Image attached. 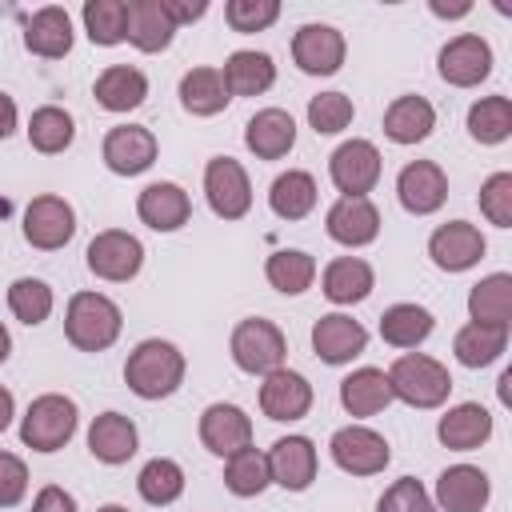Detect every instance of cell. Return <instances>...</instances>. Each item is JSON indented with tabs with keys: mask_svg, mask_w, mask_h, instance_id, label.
<instances>
[{
	"mask_svg": "<svg viewBox=\"0 0 512 512\" xmlns=\"http://www.w3.org/2000/svg\"><path fill=\"white\" fill-rule=\"evenodd\" d=\"M492 500V480L476 464H452L436 476L432 504L440 512H484Z\"/></svg>",
	"mask_w": 512,
	"mask_h": 512,
	"instance_id": "obj_18",
	"label": "cell"
},
{
	"mask_svg": "<svg viewBox=\"0 0 512 512\" xmlns=\"http://www.w3.org/2000/svg\"><path fill=\"white\" fill-rule=\"evenodd\" d=\"M88 272L108 284H128L144 268V244L124 228H104L88 240Z\"/></svg>",
	"mask_w": 512,
	"mask_h": 512,
	"instance_id": "obj_7",
	"label": "cell"
},
{
	"mask_svg": "<svg viewBox=\"0 0 512 512\" xmlns=\"http://www.w3.org/2000/svg\"><path fill=\"white\" fill-rule=\"evenodd\" d=\"M484 252H488V240L468 220H448L428 236V256L440 272H468L484 260Z\"/></svg>",
	"mask_w": 512,
	"mask_h": 512,
	"instance_id": "obj_14",
	"label": "cell"
},
{
	"mask_svg": "<svg viewBox=\"0 0 512 512\" xmlns=\"http://www.w3.org/2000/svg\"><path fill=\"white\" fill-rule=\"evenodd\" d=\"M508 348V328H496V324H476L468 320L456 336H452V356L464 364V368H488L504 356Z\"/></svg>",
	"mask_w": 512,
	"mask_h": 512,
	"instance_id": "obj_37",
	"label": "cell"
},
{
	"mask_svg": "<svg viewBox=\"0 0 512 512\" xmlns=\"http://www.w3.org/2000/svg\"><path fill=\"white\" fill-rule=\"evenodd\" d=\"M228 352H232V364L248 376H268L276 368H284V356H288V340L284 332L264 320V316H244L232 336H228Z\"/></svg>",
	"mask_w": 512,
	"mask_h": 512,
	"instance_id": "obj_5",
	"label": "cell"
},
{
	"mask_svg": "<svg viewBox=\"0 0 512 512\" xmlns=\"http://www.w3.org/2000/svg\"><path fill=\"white\" fill-rule=\"evenodd\" d=\"M80 428V408L64 392H44L20 416V444L32 452H60Z\"/></svg>",
	"mask_w": 512,
	"mask_h": 512,
	"instance_id": "obj_4",
	"label": "cell"
},
{
	"mask_svg": "<svg viewBox=\"0 0 512 512\" xmlns=\"http://www.w3.org/2000/svg\"><path fill=\"white\" fill-rule=\"evenodd\" d=\"M72 40H76L72 16H68V8H60V4H44V8H36V12L24 20V48H28L32 56H40V60H60V56H68V52H72Z\"/></svg>",
	"mask_w": 512,
	"mask_h": 512,
	"instance_id": "obj_23",
	"label": "cell"
},
{
	"mask_svg": "<svg viewBox=\"0 0 512 512\" xmlns=\"http://www.w3.org/2000/svg\"><path fill=\"white\" fill-rule=\"evenodd\" d=\"M12 356V336H8V328H4V320H0V364Z\"/></svg>",
	"mask_w": 512,
	"mask_h": 512,
	"instance_id": "obj_55",
	"label": "cell"
},
{
	"mask_svg": "<svg viewBox=\"0 0 512 512\" xmlns=\"http://www.w3.org/2000/svg\"><path fill=\"white\" fill-rule=\"evenodd\" d=\"M136 216L140 224H148L152 232H176L188 224L192 216V196L176 184V180H152L148 188H140L136 196Z\"/></svg>",
	"mask_w": 512,
	"mask_h": 512,
	"instance_id": "obj_22",
	"label": "cell"
},
{
	"mask_svg": "<svg viewBox=\"0 0 512 512\" xmlns=\"http://www.w3.org/2000/svg\"><path fill=\"white\" fill-rule=\"evenodd\" d=\"M376 512H440V508L432 504V492L416 476H400L380 492Z\"/></svg>",
	"mask_w": 512,
	"mask_h": 512,
	"instance_id": "obj_46",
	"label": "cell"
},
{
	"mask_svg": "<svg viewBox=\"0 0 512 512\" xmlns=\"http://www.w3.org/2000/svg\"><path fill=\"white\" fill-rule=\"evenodd\" d=\"M468 320L496 324V328L512 324V276L508 272H492L468 288Z\"/></svg>",
	"mask_w": 512,
	"mask_h": 512,
	"instance_id": "obj_36",
	"label": "cell"
},
{
	"mask_svg": "<svg viewBox=\"0 0 512 512\" xmlns=\"http://www.w3.org/2000/svg\"><path fill=\"white\" fill-rule=\"evenodd\" d=\"M332 464L348 476H380L392 460V444L368 424H344L328 440Z\"/></svg>",
	"mask_w": 512,
	"mask_h": 512,
	"instance_id": "obj_6",
	"label": "cell"
},
{
	"mask_svg": "<svg viewBox=\"0 0 512 512\" xmlns=\"http://www.w3.org/2000/svg\"><path fill=\"white\" fill-rule=\"evenodd\" d=\"M156 152H160V144H156L152 128H144V124H116L104 132V144H100V156H104L108 172H116V176L148 172L156 164Z\"/></svg>",
	"mask_w": 512,
	"mask_h": 512,
	"instance_id": "obj_13",
	"label": "cell"
},
{
	"mask_svg": "<svg viewBox=\"0 0 512 512\" xmlns=\"http://www.w3.org/2000/svg\"><path fill=\"white\" fill-rule=\"evenodd\" d=\"M268 476L272 484H280L284 492H308L320 468V452L308 436H280L268 452Z\"/></svg>",
	"mask_w": 512,
	"mask_h": 512,
	"instance_id": "obj_17",
	"label": "cell"
},
{
	"mask_svg": "<svg viewBox=\"0 0 512 512\" xmlns=\"http://www.w3.org/2000/svg\"><path fill=\"white\" fill-rule=\"evenodd\" d=\"M16 124H20V108L8 92H0V140H8L16 132Z\"/></svg>",
	"mask_w": 512,
	"mask_h": 512,
	"instance_id": "obj_52",
	"label": "cell"
},
{
	"mask_svg": "<svg viewBox=\"0 0 512 512\" xmlns=\"http://www.w3.org/2000/svg\"><path fill=\"white\" fill-rule=\"evenodd\" d=\"M264 276L280 296H300L316 280V256L304 248H276L264 260Z\"/></svg>",
	"mask_w": 512,
	"mask_h": 512,
	"instance_id": "obj_38",
	"label": "cell"
},
{
	"mask_svg": "<svg viewBox=\"0 0 512 512\" xmlns=\"http://www.w3.org/2000/svg\"><path fill=\"white\" fill-rule=\"evenodd\" d=\"M320 200V188H316V176L304 172V168H288L272 180L268 188V208L280 216V220H304Z\"/></svg>",
	"mask_w": 512,
	"mask_h": 512,
	"instance_id": "obj_35",
	"label": "cell"
},
{
	"mask_svg": "<svg viewBox=\"0 0 512 512\" xmlns=\"http://www.w3.org/2000/svg\"><path fill=\"white\" fill-rule=\"evenodd\" d=\"M80 16H84V32H88L92 44H100V48L124 44V36H128V0H88Z\"/></svg>",
	"mask_w": 512,
	"mask_h": 512,
	"instance_id": "obj_44",
	"label": "cell"
},
{
	"mask_svg": "<svg viewBox=\"0 0 512 512\" xmlns=\"http://www.w3.org/2000/svg\"><path fill=\"white\" fill-rule=\"evenodd\" d=\"M372 288H376V272L364 256H336L320 272V292L340 308H352V304L368 300Z\"/></svg>",
	"mask_w": 512,
	"mask_h": 512,
	"instance_id": "obj_24",
	"label": "cell"
},
{
	"mask_svg": "<svg viewBox=\"0 0 512 512\" xmlns=\"http://www.w3.org/2000/svg\"><path fill=\"white\" fill-rule=\"evenodd\" d=\"M436 72L452 88H476L492 76V44L480 32H460L440 48Z\"/></svg>",
	"mask_w": 512,
	"mask_h": 512,
	"instance_id": "obj_10",
	"label": "cell"
},
{
	"mask_svg": "<svg viewBox=\"0 0 512 512\" xmlns=\"http://www.w3.org/2000/svg\"><path fill=\"white\" fill-rule=\"evenodd\" d=\"M180 28L172 24L164 0H128V44L140 52H164Z\"/></svg>",
	"mask_w": 512,
	"mask_h": 512,
	"instance_id": "obj_31",
	"label": "cell"
},
{
	"mask_svg": "<svg viewBox=\"0 0 512 512\" xmlns=\"http://www.w3.org/2000/svg\"><path fill=\"white\" fill-rule=\"evenodd\" d=\"M396 200L412 216H432L448 200V176L436 160H408L396 176Z\"/></svg>",
	"mask_w": 512,
	"mask_h": 512,
	"instance_id": "obj_15",
	"label": "cell"
},
{
	"mask_svg": "<svg viewBox=\"0 0 512 512\" xmlns=\"http://www.w3.org/2000/svg\"><path fill=\"white\" fill-rule=\"evenodd\" d=\"M204 200L220 220H244L252 212V180L240 160L212 156L204 164Z\"/></svg>",
	"mask_w": 512,
	"mask_h": 512,
	"instance_id": "obj_8",
	"label": "cell"
},
{
	"mask_svg": "<svg viewBox=\"0 0 512 512\" xmlns=\"http://www.w3.org/2000/svg\"><path fill=\"white\" fill-rule=\"evenodd\" d=\"M432 128H436V108L416 92H404L384 108V136L392 144H404V148L420 144L432 136Z\"/></svg>",
	"mask_w": 512,
	"mask_h": 512,
	"instance_id": "obj_29",
	"label": "cell"
},
{
	"mask_svg": "<svg viewBox=\"0 0 512 512\" xmlns=\"http://www.w3.org/2000/svg\"><path fill=\"white\" fill-rule=\"evenodd\" d=\"M468 136L476 144H504L512 136V100L508 96H480L468 108Z\"/></svg>",
	"mask_w": 512,
	"mask_h": 512,
	"instance_id": "obj_43",
	"label": "cell"
},
{
	"mask_svg": "<svg viewBox=\"0 0 512 512\" xmlns=\"http://www.w3.org/2000/svg\"><path fill=\"white\" fill-rule=\"evenodd\" d=\"M76 236V208L56 196V192H44V196H32L28 208H24V240L40 252H56L64 248L68 240Z\"/></svg>",
	"mask_w": 512,
	"mask_h": 512,
	"instance_id": "obj_12",
	"label": "cell"
},
{
	"mask_svg": "<svg viewBox=\"0 0 512 512\" xmlns=\"http://www.w3.org/2000/svg\"><path fill=\"white\" fill-rule=\"evenodd\" d=\"M28 496V464L16 452H0V508H16Z\"/></svg>",
	"mask_w": 512,
	"mask_h": 512,
	"instance_id": "obj_49",
	"label": "cell"
},
{
	"mask_svg": "<svg viewBox=\"0 0 512 512\" xmlns=\"http://www.w3.org/2000/svg\"><path fill=\"white\" fill-rule=\"evenodd\" d=\"M356 120V104L344 92H320L308 100V128L316 136H336Z\"/></svg>",
	"mask_w": 512,
	"mask_h": 512,
	"instance_id": "obj_45",
	"label": "cell"
},
{
	"mask_svg": "<svg viewBox=\"0 0 512 512\" xmlns=\"http://www.w3.org/2000/svg\"><path fill=\"white\" fill-rule=\"evenodd\" d=\"M340 404L348 416L364 420L376 416L392 404V388H388V372L384 368H356L340 380Z\"/></svg>",
	"mask_w": 512,
	"mask_h": 512,
	"instance_id": "obj_33",
	"label": "cell"
},
{
	"mask_svg": "<svg viewBox=\"0 0 512 512\" xmlns=\"http://www.w3.org/2000/svg\"><path fill=\"white\" fill-rule=\"evenodd\" d=\"M12 416H16V396H12V392L0 384V432L12 424Z\"/></svg>",
	"mask_w": 512,
	"mask_h": 512,
	"instance_id": "obj_54",
	"label": "cell"
},
{
	"mask_svg": "<svg viewBox=\"0 0 512 512\" xmlns=\"http://www.w3.org/2000/svg\"><path fill=\"white\" fill-rule=\"evenodd\" d=\"M380 172H384L380 148L372 140H364V136L344 140L328 156V176H332V184H336L340 196H368L380 184Z\"/></svg>",
	"mask_w": 512,
	"mask_h": 512,
	"instance_id": "obj_9",
	"label": "cell"
},
{
	"mask_svg": "<svg viewBox=\"0 0 512 512\" xmlns=\"http://www.w3.org/2000/svg\"><path fill=\"white\" fill-rule=\"evenodd\" d=\"M52 308H56V296H52L48 280H40V276H16L8 284V312L20 324L36 328V324H44L52 316Z\"/></svg>",
	"mask_w": 512,
	"mask_h": 512,
	"instance_id": "obj_42",
	"label": "cell"
},
{
	"mask_svg": "<svg viewBox=\"0 0 512 512\" xmlns=\"http://www.w3.org/2000/svg\"><path fill=\"white\" fill-rule=\"evenodd\" d=\"M324 232L344 248H364L380 236V208L368 196H340L324 212Z\"/></svg>",
	"mask_w": 512,
	"mask_h": 512,
	"instance_id": "obj_20",
	"label": "cell"
},
{
	"mask_svg": "<svg viewBox=\"0 0 512 512\" xmlns=\"http://www.w3.org/2000/svg\"><path fill=\"white\" fill-rule=\"evenodd\" d=\"M140 448V432L132 424V416L124 412H100L92 424H88V452L100 460V464H128Z\"/></svg>",
	"mask_w": 512,
	"mask_h": 512,
	"instance_id": "obj_26",
	"label": "cell"
},
{
	"mask_svg": "<svg viewBox=\"0 0 512 512\" xmlns=\"http://www.w3.org/2000/svg\"><path fill=\"white\" fill-rule=\"evenodd\" d=\"M432 328H436V316L424 304H412V300L392 304L380 316V340L392 344V348H400V352H416L432 336Z\"/></svg>",
	"mask_w": 512,
	"mask_h": 512,
	"instance_id": "obj_32",
	"label": "cell"
},
{
	"mask_svg": "<svg viewBox=\"0 0 512 512\" xmlns=\"http://www.w3.org/2000/svg\"><path fill=\"white\" fill-rule=\"evenodd\" d=\"M368 348V328L360 320H352L348 312H328L312 324V352L324 364H352L360 352Z\"/></svg>",
	"mask_w": 512,
	"mask_h": 512,
	"instance_id": "obj_21",
	"label": "cell"
},
{
	"mask_svg": "<svg viewBox=\"0 0 512 512\" xmlns=\"http://www.w3.org/2000/svg\"><path fill=\"white\" fill-rule=\"evenodd\" d=\"M272 484V476H268V456L260 452V448H240V452H232L228 460H224V488L232 492V496H240V500H252V496H260L264 488Z\"/></svg>",
	"mask_w": 512,
	"mask_h": 512,
	"instance_id": "obj_41",
	"label": "cell"
},
{
	"mask_svg": "<svg viewBox=\"0 0 512 512\" xmlns=\"http://www.w3.org/2000/svg\"><path fill=\"white\" fill-rule=\"evenodd\" d=\"M244 144L256 160H284L296 148V120L284 108H260L244 124Z\"/></svg>",
	"mask_w": 512,
	"mask_h": 512,
	"instance_id": "obj_25",
	"label": "cell"
},
{
	"mask_svg": "<svg viewBox=\"0 0 512 512\" xmlns=\"http://www.w3.org/2000/svg\"><path fill=\"white\" fill-rule=\"evenodd\" d=\"M28 144L36 148V152H44V156H56V152H64V148H72V140H76V120H72V112L68 108H60V104H40L32 116H28Z\"/></svg>",
	"mask_w": 512,
	"mask_h": 512,
	"instance_id": "obj_39",
	"label": "cell"
},
{
	"mask_svg": "<svg viewBox=\"0 0 512 512\" xmlns=\"http://www.w3.org/2000/svg\"><path fill=\"white\" fill-rule=\"evenodd\" d=\"M480 212L496 228H512V172H492L480 184Z\"/></svg>",
	"mask_w": 512,
	"mask_h": 512,
	"instance_id": "obj_48",
	"label": "cell"
},
{
	"mask_svg": "<svg viewBox=\"0 0 512 512\" xmlns=\"http://www.w3.org/2000/svg\"><path fill=\"white\" fill-rule=\"evenodd\" d=\"M32 512H76V496L60 484H44L32 500Z\"/></svg>",
	"mask_w": 512,
	"mask_h": 512,
	"instance_id": "obj_50",
	"label": "cell"
},
{
	"mask_svg": "<svg viewBox=\"0 0 512 512\" xmlns=\"http://www.w3.org/2000/svg\"><path fill=\"white\" fill-rule=\"evenodd\" d=\"M224 20L232 32H264L280 20V0H228L224 4Z\"/></svg>",
	"mask_w": 512,
	"mask_h": 512,
	"instance_id": "obj_47",
	"label": "cell"
},
{
	"mask_svg": "<svg viewBox=\"0 0 512 512\" xmlns=\"http://www.w3.org/2000/svg\"><path fill=\"white\" fill-rule=\"evenodd\" d=\"M200 444L212 456L228 460L232 452H240V448L252 444V416L240 404H224V400L208 404L200 412Z\"/></svg>",
	"mask_w": 512,
	"mask_h": 512,
	"instance_id": "obj_19",
	"label": "cell"
},
{
	"mask_svg": "<svg viewBox=\"0 0 512 512\" xmlns=\"http://www.w3.org/2000/svg\"><path fill=\"white\" fill-rule=\"evenodd\" d=\"M228 88H224V76L220 68L212 64H200V68H188L180 76V108L188 116H220L228 108Z\"/></svg>",
	"mask_w": 512,
	"mask_h": 512,
	"instance_id": "obj_34",
	"label": "cell"
},
{
	"mask_svg": "<svg viewBox=\"0 0 512 512\" xmlns=\"http://www.w3.org/2000/svg\"><path fill=\"white\" fill-rule=\"evenodd\" d=\"M344 56H348V40L332 24L312 20V24H300L292 32V60L304 76H336Z\"/></svg>",
	"mask_w": 512,
	"mask_h": 512,
	"instance_id": "obj_11",
	"label": "cell"
},
{
	"mask_svg": "<svg viewBox=\"0 0 512 512\" xmlns=\"http://www.w3.org/2000/svg\"><path fill=\"white\" fill-rule=\"evenodd\" d=\"M96 512H128V508H124V504H100Z\"/></svg>",
	"mask_w": 512,
	"mask_h": 512,
	"instance_id": "obj_56",
	"label": "cell"
},
{
	"mask_svg": "<svg viewBox=\"0 0 512 512\" xmlns=\"http://www.w3.org/2000/svg\"><path fill=\"white\" fill-rule=\"evenodd\" d=\"M224 76V88L228 96H264L272 84H276V60L268 52H256V48H240L224 60L220 68Z\"/></svg>",
	"mask_w": 512,
	"mask_h": 512,
	"instance_id": "obj_30",
	"label": "cell"
},
{
	"mask_svg": "<svg viewBox=\"0 0 512 512\" xmlns=\"http://www.w3.org/2000/svg\"><path fill=\"white\" fill-rule=\"evenodd\" d=\"M164 8L172 16V24L184 28V24H192V20H200L208 12V0H164Z\"/></svg>",
	"mask_w": 512,
	"mask_h": 512,
	"instance_id": "obj_51",
	"label": "cell"
},
{
	"mask_svg": "<svg viewBox=\"0 0 512 512\" xmlns=\"http://www.w3.org/2000/svg\"><path fill=\"white\" fill-rule=\"evenodd\" d=\"M436 436H440V444L452 448V452H472V448H480V444L492 440V412H488L484 404H472V400L452 404V408L440 416Z\"/></svg>",
	"mask_w": 512,
	"mask_h": 512,
	"instance_id": "obj_27",
	"label": "cell"
},
{
	"mask_svg": "<svg viewBox=\"0 0 512 512\" xmlns=\"http://www.w3.org/2000/svg\"><path fill=\"white\" fill-rule=\"evenodd\" d=\"M124 312L104 292H72L64 308V336L76 352H104L120 340Z\"/></svg>",
	"mask_w": 512,
	"mask_h": 512,
	"instance_id": "obj_2",
	"label": "cell"
},
{
	"mask_svg": "<svg viewBox=\"0 0 512 512\" xmlns=\"http://www.w3.org/2000/svg\"><path fill=\"white\" fill-rule=\"evenodd\" d=\"M428 8H432L440 20H456V16H468V12H472V4H468V0H464V4H440V0H432Z\"/></svg>",
	"mask_w": 512,
	"mask_h": 512,
	"instance_id": "obj_53",
	"label": "cell"
},
{
	"mask_svg": "<svg viewBox=\"0 0 512 512\" xmlns=\"http://www.w3.org/2000/svg\"><path fill=\"white\" fill-rule=\"evenodd\" d=\"M312 384L304 372H292V368H276L264 376L260 384V412L276 424H292V420H304L312 412Z\"/></svg>",
	"mask_w": 512,
	"mask_h": 512,
	"instance_id": "obj_16",
	"label": "cell"
},
{
	"mask_svg": "<svg viewBox=\"0 0 512 512\" xmlns=\"http://www.w3.org/2000/svg\"><path fill=\"white\" fill-rule=\"evenodd\" d=\"M92 96L104 112H132L148 100V76L136 68V64H108L96 84H92Z\"/></svg>",
	"mask_w": 512,
	"mask_h": 512,
	"instance_id": "obj_28",
	"label": "cell"
},
{
	"mask_svg": "<svg viewBox=\"0 0 512 512\" xmlns=\"http://www.w3.org/2000/svg\"><path fill=\"white\" fill-rule=\"evenodd\" d=\"M184 468L172 460V456H152L144 468H140V476H136V492H140V500L144 504H152V508H168V504H176L180 496H184Z\"/></svg>",
	"mask_w": 512,
	"mask_h": 512,
	"instance_id": "obj_40",
	"label": "cell"
},
{
	"mask_svg": "<svg viewBox=\"0 0 512 512\" xmlns=\"http://www.w3.org/2000/svg\"><path fill=\"white\" fill-rule=\"evenodd\" d=\"M184 372H188L184 352L172 340H160V336L140 340L128 352V360H124V384L140 400H164V396H172L184 384Z\"/></svg>",
	"mask_w": 512,
	"mask_h": 512,
	"instance_id": "obj_1",
	"label": "cell"
},
{
	"mask_svg": "<svg viewBox=\"0 0 512 512\" xmlns=\"http://www.w3.org/2000/svg\"><path fill=\"white\" fill-rule=\"evenodd\" d=\"M392 400H404L408 408H440L452 392V372L428 352H404L388 368Z\"/></svg>",
	"mask_w": 512,
	"mask_h": 512,
	"instance_id": "obj_3",
	"label": "cell"
}]
</instances>
